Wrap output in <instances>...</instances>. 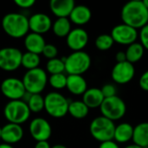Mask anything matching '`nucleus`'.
<instances>
[{
    "instance_id": "nucleus-40",
    "label": "nucleus",
    "mask_w": 148,
    "mask_h": 148,
    "mask_svg": "<svg viewBox=\"0 0 148 148\" xmlns=\"http://www.w3.org/2000/svg\"><path fill=\"white\" fill-rule=\"evenodd\" d=\"M0 148H14V147L12 145H10V144L2 143V144H0Z\"/></svg>"
},
{
    "instance_id": "nucleus-7",
    "label": "nucleus",
    "mask_w": 148,
    "mask_h": 148,
    "mask_svg": "<svg viewBox=\"0 0 148 148\" xmlns=\"http://www.w3.org/2000/svg\"><path fill=\"white\" fill-rule=\"evenodd\" d=\"M30 110L23 100L10 101L3 108V115L9 123L21 125L28 121L30 116Z\"/></svg>"
},
{
    "instance_id": "nucleus-16",
    "label": "nucleus",
    "mask_w": 148,
    "mask_h": 148,
    "mask_svg": "<svg viewBox=\"0 0 148 148\" xmlns=\"http://www.w3.org/2000/svg\"><path fill=\"white\" fill-rule=\"evenodd\" d=\"M23 137V129L21 125L7 123L2 127L1 140L3 143L13 145L19 142Z\"/></svg>"
},
{
    "instance_id": "nucleus-25",
    "label": "nucleus",
    "mask_w": 148,
    "mask_h": 148,
    "mask_svg": "<svg viewBox=\"0 0 148 148\" xmlns=\"http://www.w3.org/2000/svg\"><path fill=\"white\" fill-rule=\"evenodd\" d=\"M89 113V108L82 101H70L69 105V114L77 120L84 119L88 116Z\"/></svg>"
},
{
    "instance_id": "nucleus-34",
    "label": "nucleus",
    "mask_w": 148,
    "mask_h": 148,
    "mask_svg": "<svg viewBox=\"0 0 148 148\" xmlns=\"http://www.w3.org/2000/svg\"><path fill=\"white\" fill-rule=\"evenodd\" d=\"M139 37L143 48L148 50V23L140 29V31L139 33Z\"/></svg>"
},
{
    "instance_id": "nucleus-5",
    "label": "nucleus",
    "mask_w": 148,
    "mask_h": 148,
    "mask_svg": "<svg viewBox=\"0 0 148 148\" xmlns=\"http://www.w3.org/2000/svg\"><path fill=\"white\" fill-rule=\"evenodd\" d=\"M48 80L47 72L39 67L27 70L22 79L26 92L30 95L41 94L46 88Z\"/></svg>"
},
{
    "instance_id": "nucleus-27",
    "label": "nucleus",
    "mask_w": 148,
    "mask_h": 148,
    "mask_svg": "<svg viewBox=\"0 0 148 148\" xmlns=\"http://www.w3.org/2000/svg\"><path fill=\"white\" fill-rule=\"evenodd\" d=\"M40 62H41V58H40L39 55L31 53V52H28V51L25 53H23L21 65L23 68H25L27 70H30V69L38 68Z\"/></svg>"
},
{
    "instance_id": "nucleus-26",
    "label": "nucleus",
    "mask_w": 148,
    "mask_h": 148,
    "mask_svg": "<svg viewBox=\"0 0 148 148\" xmlns=\"http://www.w3.org/2000/svg\"><path fill=\"white\" fill-rule=\"evenodd\" d=\"M145 49L140 42H135L127 46V50L125 51L127 56V61L134 64L139 62L144 56Z\"/></svg>"
},
{
    "instance_id": "nucleus-30",
    "label": "nucleus",
    "mask_w": 148,
    "mask_h": 148,
    "mask_svg": "<svg viewBox=\"0 0 148 148\" xmlns=\"http://www.w3.org/2000/svg\"><path fill=\"white\" fill-rule=\"evenodd\" d=\"M114 43V41L109 34H101L98 36L95 42V47L101 51H107L113 47Z\"/></svg>"
},
{
    "instance_id": "nucleus-33",
    "label": "nucleus",
    "mask_w": 148,
    "mask_h": 148,
    "mask_svg": "<svg viewBox=\"0 0 148 148\" xmlns=\"http://www.w3.org/2000/svg\"><path fill=\"white\" fill-rule=\"evenodd\" d=\"M101 93H102L104 98H110V97L117 95L116 87L111 83H107V84L103 85L102 88H101Z\"/></svg>"
},
{
    "instance_id": "nucleus-18",
    "label": "nucleus",
    "mask_w": 148,
    "mask_h": 148,
    "mask_svg": "<svg viewBox=\"0 0 148 148\" xmlns=\"http://www.w3.org/2000/svg\"><path fill=\"white\" fill-rule=\"evenodd\" d=\"M23 44L28 52L40 55L42 54L46 42L42 35L30 32L25 36Z\"/></svg>"
},
{
    "instance_id": "nucleus-14",
    "label": "nucleus",
    "mask_w": 148,
    "mask_h": 148,
    "mask_svg": "<svg viewBox=\"0 0 148 148\" xmlns=\"http://www.w3.org/2000/svg\"><path fill=\"white\" fill-rule=\"evenodd\" d=\"M68 47L73 51H81L88 42V34L82 28H75L66 37Z\"/></svg>"
},
{
    "instance_id": "nucleus-42",
    "label": "nucleus",
    "mask_w": 148,
    "mask_h": 148,
    "mask_svg": "<svg viewBox=\"0 0 148 148\" xmlns=\"http://www.w3.org/2000/svg\"><path fill=\"white\" fill-rule=\"evenodd\" d=\"M51 148H68L66 146L64 145H61V144H57V145H55L53 146Z\"/></svg>"
},
{
    "instance_id": "nucleus-28",
    "label": "nucleus",
    "mask_w": 148,
    "mask_h": 148,
    "mask_svg": "<svg viewBox=\"0 0 148 148\" xmlns=\"http://www.w3.org/2000/svg\"><path fill=\"white\" fill-rule=\"evenodd\" d=\"M26 103L32 113H40L44 109V97H42L41 94L30 95Z\"/></svg>"
},
{
    "instance_id": "nucleus-45",
    "label": "nucleus",
    "mask_w": 148,
    "mask_h": 148,
    "mask_svg": "<svg viewBox=\"0 0 148 148\" xmlns=\"http://www.w3.org/2000/svg\"><path fill=\"white\" fill-rule=\"evenodd\" d=\"M144 148H148V147H144Z\"/></svg>"
},
{
    "instance_id": "nucleus-17",
    "label": "nucleus",
    "mask_w": 148,
    "mask_h": 148,
    "mask_svg": "<svg viewBox=\"0 0 148 148\" xmlns=\"http://www.w3.org/2000/svg\"><path fill=\"white\" fill-rule=\"evenodd\" d=\"M75 3L74 0H51L49 7L51 12L57 17H69Z\"/></svg>"
},
{
    "instance_id": "nucleus-31",
    "label": "nucleus",
    "mask_w": 148,
    "mask_h": 148,
    "mask_svg": "<svg viewBox=\"0 0 148 148\" xmlns=\"http://www.w3.org/2000/svg\"><path fill=\"white\" fill-rule=\"evenodd\" d=\"M49 85L55 89H62L66 88L67 84V75L64 73L50 75L48 80Z\"/></svg>"
},
{
    "instance_id": "nucleus-22",
    "label": "nucleus",
    "mask_w": 148,
    "mask_h": 148,
    "mask_svg": "<svg viewBox=\"0 0 148 148\" xmlns=\"http://www.w3.org/2000/svg\"><path fill=\"white\" fill-rule=\"evenodd\" d=\"M134 127L127 122H122L115 126L114 140L116 143H127L133 140Z\"/></svg>"
},
{
    "instance_id": "nucleus-21",
    "label": "nucleus",
    "mask_w": 148,
    "mask_h": 148,
    "mask_svg": "<svg viewBox=\"0 0 148 148\" xmlns=\"http://www.w3.org/2000/svg\"><path fill=\"white\" fill-rule=\"evenodd\" d=\"M104 99L105 98L101 93V88H88L86 92L82 95V101L88 108H100Z\"/></svg>"
},
{
    "instance_id": "nucleus-10",
    "label": "nucleus",
    "mask_w": 148,
    "mask_h": 148,
    "mask_svg": "<svg viewBox=\"0 0 148 148\" xmlns=\"http://www.w3.org/2000/svg\"><path fill=\"white\" fill-rule=\"evenodd\" d=\"M0 89L2 94L10 101L23 100L26 94L23 81L16 77L4 79L0 85Z\"/></svg>"
},
{
    "instance_id": "nucleus-23",
    "label": "nucleus",
    "mask_w": 148,
    "mask_h": 148,
    "mask_svg": "<svg viewBox=\"0 0 148 148\" xmlns=\"http://www.w3.org/2000/svg\"><path fill=\"white\" fill-rule=\"evenodd\" d=\"M134 144L144 148L148 147V122H141L134 127Z\"/></svg>"
},
{
    "instance_id": "nucleus-12",
    "label": "nucleus",
    "mask_w": 148,
    "mask_h": 148,
    "mask_svg": "<svg viewBox=\"0 0 148 148\" xmlns=\"http://www.w3.org/2000/svg\"><path fill=\"white\" fill-rule=\"evenodd\" d=\"M31 137L36 141H48L52 134L50 123L44 118L37 117L33 119L29 127Z\"/></svg>"
},
{
    "instance_id": "nucleus-32",
    "label": "nucleus",
    "mask_w": 148,
    "mask_h": 148,
    "mask_svg": "<svg viewBox=\"0 0 148 148\" xmlns=\"http://www.w3.org/2000/svg\"><path fill=\"white\" fill-rule=\"evenodd\" d=\"M42 56L44 57H46L47 59L50 60V59H54L57 57L58 55V49L56 45L52 44V43H46V45L43 48V50L42 52Z\"/></svg>"
},
{
    "instance_id": "nucleus-13",
    "label": "nucleus",
    "mask_w": 148,
    "mask_h": 148,
    "mask_svg": "<svg viewBox=\"0 0 148 148\" xmlns=\"http://www.w3.org/2000/svg\"><path fill=\"white\" fill-rule=\"evenodd\" d=\"M135 75V69L133 63L129 62H116L111 71L113 81L118 84H127L133 80Z\"/></svg>"
},
{
    "instance_id": "nucleus-15",
    "label": "nucleus",
    "mask_w": 148,
    "mask_h": 148,
    "mask_svg": "<svg viewBox=\"0 0 148 148\" xmlns=\"http://www.w3.org/2000/svg\"><path fill=\"white\" fill-rule=\"evenodd\" d=\"M52 20L45 13H36L29 17V30L33 33L42 35L52 28Z\"/></svg>"
},
{
    "instance_id": "nucleus-1",
    "label": "nucleus",
    "mask_w": 148,
    "mask_h": 148,
    "mask_svg": "<svg viewBox=\"0 0 148 148\" xmlns=\"http://www.w3.org/2000/svg\"><path fill=\"white\" fill-rule=\"evenodd\" d=\"M121 19L134 29H141L148 23V10L142 0H132L123 5L121 9Z\"/></svg>"
},
{
    "instance_id": "nucleus-9",
    "label": "nucleus",
    "mask_w": 148,
    "mask_h": 148,
    "mask_svg": "<svg viewBox=\"0 0 148 148\" xmlns=\"http://www.w3.org/2000/svg\"><path fill=\"white\" fill-rule=\"evenodd\" d=\"M23 52L15 47L0 49V69L6 72L16 70L22 62Z\"/></svg>"
},
{
    "instance_id": "nucleus-41",
    "label": "nucleus",
    "mask_w": 148,
    "mask_h": 148,
    "mask_svg": "<svg viewBox=\"0 0 148 148\" xmlns=\"http://www.w3.org/2000/svg\"><path fill=\"white\" fill-rule=\"evenodd\" d=\"M124 148H142V147H140V146H138V145H136V144H131V145H128V146L125 147Z\"/></svg>"
},
{
    "instance_id": "nucleus-44",
    "label": "nucleus",
    "mask_w": 148,
    "mask_h": 148,
    "mask_svg": "<svg viewBox=\"0 0 148 148\" xmlns=\"http://www.w3.org/2000/svg\"><path fill=\"white\" fill-rule=\"evenodd\" d=\"M2 137V127H0V139Z\"/></svg>"
},
{
    "instance_id": "nucleus-39",
    "label": "nucleus",
    "mask_w": 148,
    "mask_h": 148,
    "mask_svg": "<svg viewBox=\"0 0 148 148\" xmlns=\"http://www.w3.org/2000/svg\"><path fill=\"white\" fill-rule=\"evenodd\" d=\"M34 148H51L48 141H38Z\"/></svg>"
},
{
    "instance_id": "nucleus-29",
    "label": "nucleus",
    "mask_w": 148,
    "mask_h": 148,
    "mask_svg": "<svg viewBox=\"0 0 148 148\" xmlns=\"http://www.w3.org/2000/svg\"><path fill=\"white\" fill-rule=\"evenodd\" d=\"M46 70L50 75L62 74L65 71V64L64 61L60 58L50 59L46 63Z\"/></svg>"
},
{
    "instance_id": "nucleus-20",
    "label": "nucleus",
    "mask_w": 148,
    "mask_h": 148,
    "mask_svg": "<svg viewBox=\"0 0 148 148\" xmlns=\"http://www.w3.org/2000/svg\"><path fill=\"white\" fill-rule=\"evenodd\" d=\"M92 17L91 10L83 4L75 5L69 15V20L75 24L84 25L88 23Z\"/></svg>"
},
{
    "instance_id": "nucleus-43",
    "label": "nucleus",
    "mask_w": 148,
    "mask_h": 148,
    "mask_svg": "<svg viewBox=\"0 0 148 148\" xmlns=\"http://www.w3.org/2000/svg\"><path fill=\"white\" fill-rule=\"evenodd\" d=\"M143 3L145 4V6L147 8L148 10V0H143Z\"/></svg>"
},
{
    "instance_id": "nucleus-6",
    "label": "nucleus",
    "mask_w": 148,
    "mask_h": 148,
    "mask_svg": "<svg viewBox=\"0 0 148 148\" xmlns=\"http://www.w3.org/2000/svg\"><path fill=\"white\" fill-rule=\"evenodd\" d=\"M69 100L61 93L50 92L44 97V109L54 118H62L69 113Z\"/></svg>"
},
{
    "instance_id": "nucleus-2",
    "label": "nucleus",
    "mask_w": 148,
    "mask_h": 148,
    "mask_svg": "<svg viewBox=\"0 0 148 148\" xmlns=\"http://www.w3.org/2000/svg\"><path fill=\"white\" fill-rule=\"evenodd\" d=\"M2 27L4 32L12 38L25 37L29 33V18L21 13L10 12L2 19Z\"/></svg>"
},
{
    "instance_id": "nucleus-38",
    "label": "nucleus",
    "mask_w": 148,
    "mask_h": 148,
    "mask_svg": "<svg viewBox=\"0 0 148 148\" xmlns=\"http://www.w3.org/2000/svg\"><path fill=\"white\" fill-rule=\"evenodd\" d=\"M115 60L117 62H127V56L125 51H119L115 55Z\"/></svg>"
},
{
    "instance_id": "nucleus-19",
    "label": "nucleus",
    "mask_w": 148,
    "mask_h": 148,
    "mask_svg": "<svg viewBox=\"0 0 148 148\" xmlns=\"http://www.w3.org/2000/svg\"><path fill=\"white\" fill-rule=\"evenodd\" d=\"M66 88L71 94L80 95H83L88 89V83L82 75H67Z\"/></svg>"
},
{
    "instance_id": "nucleus-35",
    "label": "nucleus",
    "mask_w": 148,
    "mask_h": 148,
    "mask_svg": "<svg viewBox=\"0 0 148 148\" xmlns=\"http://www.w3.org/2000/svg\"><path fill=\"white\" fill-rule=\"evenodd\" d=\"M139 85L144 91L148 92V70L145 71L140 77Z\"/></svg>"
},
{
    "instance_id": "nucleus-11",
    "label": "nucleus",
    "mask_w": 148,
    "mask_h": 148,
    "mask_svg": "<svg viewBox=\"0 0 148 148\" xmlns=\"http://www.w3.org/2000/svg\"><path fill=\"white\" fill-rule=\"evenodd\" d=\"M110 35L114 42L127 46L135 42L139 37V33L136 29L123 23L115 25L112 29Z\"/></svg>"
},
{
    "instance_id": "nucleus-8",
    "label": "nucleus",
    "mask_w": 148,
    "mask_h": 148,
    "mask_svg": "<svg viewBox=\"0 0 148 148\" xmlns=\"http://www.w3.org/2000/svg\"><path fill=\"white\" fill-rule=\"evenodd\" d=\"M101 115L109 119L112 121L121 120L127 112L125 101L118 95L105 98L100 107Z\"/></svg>"
},
{
    "instance_id": "nucleus-24",
    "label": "nucleus",
    "mask_w": 148,
    "mask_h": 148,
    "mask_svg": "<svg viewBox=\"0 0 148 148\" xmlns=\"http://www.w3.org/2000/svg\"><path fill=\"white\" fill-rule=\"evenodd\" d=\"M53 33L58 37H67L69 33L71 31V22L68 17L57 18L53 23L52 28Z\"/></svg>"
},
{
    "instance_id": "nucleus-37",
    "label": "nucleus",
    "mask_w": 148,
    "mask_h": 148,
    "mask_svg": "<svg viewBox=\"0 0 148 148\" xmlns=\"http://www.w3.org/2000/svg\"><path fill=\"white\" fill-rule=\"evenodd\" d=\"M99 148H121L118 143H116L114 140H109V141H105L101 143Z\"/></svg>"
},
{
    "instance_id": "nucleus-3",
    "label": "nucleus",
    "mask_w": 148,
    "mask_h": 148,
    "mask_svg": "<svg viewBox=\"0 0 148 148\" xmlns=\"http://www.w3.org/2000/svg\"><path fill=\"white\" fill-rule=\"evenodd\" d=\"M115 126L114 121L101 115L91 121L89 131L95 140L102 143L114 140Z\"/></svg>"
},
{
    "instance_id": "nucleus-36",
    "label": "nucleus",
    "mask_w": 148,
    "mask_h": 148,
    "mask_svg": "<svg viewBox=\"0 0 148 148\" xmlns=\"http://www.w3.org/2000/svg\"><path fill=\"white\" fill-rule=\"evenodd\" d=\"M14 3L20 8L29 9L35 4V0H15Z\"/></svg>"
},
{
    "instance_id": "nucleus-4",
    "label": "nucleus",
    "mask_w": 148,
    "mask_h": 148,
    "mask_svg": "<svg viewBox=\"0 0 148 148\" xmlns=\"http://www.w3.org/2000/svg\"><path fill=\"white\" fill-rule=\"evenodd\" d=\"M62 60L65 64V71L69 75H82L87 72L91 66V57L83 50L73 51Z\"/></svg>"
}]
</instances>
